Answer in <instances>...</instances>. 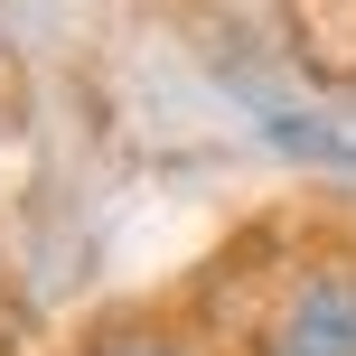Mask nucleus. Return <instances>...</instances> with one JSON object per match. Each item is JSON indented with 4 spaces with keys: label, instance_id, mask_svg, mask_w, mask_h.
<instances>
[{
    "label": "nucleus",
    "instance_id": "1",
    "mask_svg": "<svg viewBox=\"0 0 356 356\" xmlns=\"http://www.w3.org/2000/svg\"><path fill=\"white\" fill-rule=\"evenodd\" d=\"M253 356H356V263H319L282 291Z\"/></svg>",
    "mask_w": 356,
    "mask_h": 356
},
{
    "label": "nucleus",
    "instance_id": "2",
    "mask_svg": "<svg viewBox=\"0 0 356 356\" xmlns=\"http://www.w3.org/2000/svg\"><path fill=\"white\" fill-rule=\"evenodd\" d=\"M85 356H188V347H169V338H104V347H85Z\"/></svg>",
    "mask_w": 356,
    "mask_h": 356
}]
</instances>
